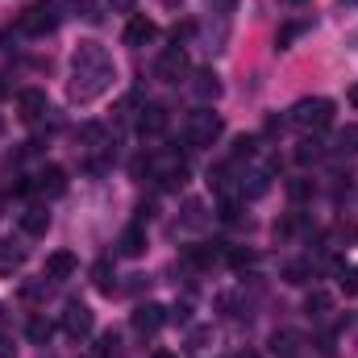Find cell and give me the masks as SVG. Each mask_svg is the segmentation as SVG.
Instances as JSON below:
<instances>
[{"instance_id": "6da1fadb", "label": "cell", "mask_w": 358, "mask_h": 358, "mask_svg": "<svg viewBox=\"0 0 358 358\" xmlns=\"http://www.w3.org/2000/svg\"><path fill=\"white\" fill-rule=\"evenodd\" d=\"M113 76L117 71H113L108 50L100 42H80V50L71 59V100L88 104L96 96H104V92L113 88Z\"/></svg>"}, {"instance_id": "7a4b0ae2", "label": "cell", "mask_w": 358, "mask_h": 358, "mask_svg": "<svg viewBox=\"0 0 358 358\" xmlns=\"http://www.w3.org/2000/svg\"><path fill=\"white\" fill-rule=\"evenodd\" d=\"M59 21H63V8H59L55 0H38V4H29V8L17 17V29L29 34V38H46V34L59 29Z\"/></svg>"}, {"instance_id": "3957f363", "label": "cell", "mask_w": 358, "mask_h": 358, "mask_svg": "<svg viewBox=\"0 0 358 358\" xmlns=\"http://www.w3.org/2000/svg\"><path fill=\"white\" fill-rule=\"evenodd\" d=\"M221 129H225V121L213 113V108H196L192 117H187V125H183V142L187 146H213L217 138H221Z\"/></svg>"}, {"instance_id": "277c9868", "label": "cell", "mask_w": 358, "mask_h": 358, "mask_svg": "<svg viewBox=\"0 0 358 358\" xmlns=\"http://www.w3.org/2000/svg\"><path fill=\"white\" fill-rule=\"evenodd\" d=\"M329 121H334V100H325V96H308V100H300V104L292 108V125H300V129H308V134L325 129Z\"/></svg>"}, {"instance_id": "5b68a950", "label": "cell", "mask_w": 358, "mask_h": 358, "mask_svg": "<svg viewBox=\"0 0 358 358\" xmlns=\"http://www.w3.org/2000/svg\"><path fill=\"white\" fill-rule=\"evenodd\" d=\"M155 76H159L163 84H179V80L187 76V55H183V46H167V50L159 55Z\"/></svg>"}, {"instance_id": "8992f818", "label": "cell", "mask_w": 358, "mask_h": 358, "mask_svg": "<svg viewBox=\"0 0 358 358\" xmlns=\"http://www.w3.org/2000/svg\"><path fill=\"white\" fill-rule=\"evenodd\" d=\"M92 329H96V313H92L88 304H67V313H63V334H67V338H88Z\"/></svg>"}, {"instance_id": "52a82bcc", "label": "cell", "mask_w": 358, "mask_h": 358, "mask_svg": "<svg viewBox=\"0 0 358 358\" xmlns=\"http://www.w3.org/2000/svg\"><path fill=\"white\" fill-rule=\"evenodd\" d=\"M167 125H171V113H167L163 104H146V108L138 113V134H142V138H163Z\"/></svg>"}, {"instance_id": "ba28073f", "label": "cell", "mask_w": 358, "mask_h": 358, "mask_svg": "<svg viewBox=\"0 0 358 358\" xmlns=\"http://www.w3.org/2000/svg\"><path fill=\"white\" fill-rule=\"evenodd\" d=\"M17 113H21V121H42L46 113H50V100H46V92L42 88H25L21 96H17Z\"/></svg>"}, {"instance_id": "9c48e42d", "label": "cell", "mask_w": 358, "mask_h": 358, "mask_svg": "<svg viewBox=\"0 0 358 358\" xmlns=\"http://www.w3.org/2000/svg\"><path fill=\"white\" fill-rule=\"evenodd\" d=\"M129 321H134V329H138V334H159V329H163V321H167V308H163V304H138Z\"/></svg>"}, {"instance_id": "30bf717a", "label": "cell", "mask_w": 358, "mask_h": 358, "mask_svg": "<svg viewBox=\"0 0 358 358\" xmlns=\"http://www.w3.org/2000/svg\"><path fill=\"white\" fill-rule=\"evenodd\" d=\"M34 192H42V196H63L67 192V171L63 167H42L38 176H34Z\"/></svg>"}, {"instance_id": "8fae6325", "label": "cell", "mask_w": 358, "mask_h": 358, "mask_svg": "<svg viewBox=\"0 0 358 358\" xmlns=\"http://www.w3.org/2000/svg\"><path fill=\"white\" fill-rule=\"evenodd\" d=\"M80 271V259L71 255V250H55L50 259H46V279H55V283H63V279H71Z\"/></svg>"}, {"instance_id": "7c38bea8", "label": "cell", "mask_w": 358, "mask_h": 358, "mask_svg": "<svg viewBox=\"0 0 358 358\" xmlns=\"http://www.w3.org/2000/svg\"><path fill=\"white\" fill-rule=\"evenodd\" d=\"M117 255H121V259H142V255H146V229H142V225H129V229L117 238Z\"/></svg>"}, {"instance_id": "4fadbf2b", "label": "cell", "mask_w": 358, "mask_h": 358, "mask_svg": "<svg viewBox=\"0 0 358 358\" xmlns=\"http://www.w3.org/2000/svg\"><path fill=\"white\" fill-rule=\"evenodd\" d=\"M155 34H159V25H155L150 17H129V25H125V46H146Z\"/></svg>"}, {"instance_id": "5bb4252c", "label": "cell", "mask_w": 358, "mask_h": 358, "mask_svg": "<svg viewBox=\"0 0 358 358\" xmlns=\"http://www.w3.org/2000/svg\"><path fill=\"white\" fill-rule=\"evenodd\" d=\"M46 229H50V213H46V208L34 204V208L21 213V234H25V238H46Z\"/></svg>"}, {"instance_id": "9a60e30c", "label": "cell", "mask_w": 358, "mask_h": 358, "mask_svg": "<svg viewBox=\"0 0 358 358\" xmlns=\"http://www.w3.org/2000/svg\"><path fill=\"white\" fill-rule=\"evenodd\" d=\"M192 92H196L200 100H217V96H221V80H217V71H196V76H192Z\"/></svg>"}, {"instance_id": "2e32d148", "label": "cell", "mask_w": 358, "mask_h": 358, "mask_svg": "<svg viewBox=\"0 0 358 358\" xmlns=\"http://www.w3.org/2000/svg\"><path fill=\"white\" fill-rule=\"evenodd\" d=\"M21 263H25V246H17V242H0V275L21 271Z\"/></svg>"}, {"instance_id": "e0dca14e", "label": "cell", "mask_w": 358, "mask_h": 358, "mask_svg": "<svg viewBox=\"0 0 358 358\" xmlns=\"http://www.w3.org/2000/svg\"><path fill=\"white\" fill-rule=\"evenodd\" d=\"M329 308H334V296H329V292L313 287V292L304 296V313H308V317H317V321H321V317H329Z\"/></svg>"}, {"instance_id": "ac0fdd59", "label": "cell", "mask_w": 358, "mask_h": 358, "mask_svg": "<svg viewBox=\"0 0 358 358\" xmlns=\"http://www.w3.org/2000/svg\"><path fill=\"white\" fill-rule=\"evenodd\" d=\"M25 338H29L34 346H46V342L55 338V325H50L46 317H29V325H25Z\"/></svg>"}, {"instance_id": "d6986e66", "label": "cell", "mask_w": 358, "mask_h": 358, "mask_svg": "<svg viewBox=\"0 0 358 358\" xmlns=\"http://www.w3.org/2000/svg\"><path fill=\"white\" fill-rule=\"evenodd\" d=\"M321 155H325V146H321L317 138H304V142L296 146V163H300V167H313V163H321Z\"/></svg>"}, {"instance_id": "ffe728a7", "label": "cell", "mask_w": 358, "mask_h": 358, "mask_svg": "<svg viewBox=\"0 0 358 358\" xmlns=\"http://www.w3.org/2000/svg\"><path fill=\"white\" fill-rule=\"evenodd\" d=\"M308 279H313V263H308V259H296V263L283 267V283H292V287H300V283H308Z\"/></svg>"}, {"instance_id": "44dd1931", "label": "cell", "mask_w": 358, "mask_h": 358, "mask_svg": "<svg viewBox=\"0 0 358 358\" xmlns=\"http://www.w3.org/2000/svg\"><path fill=\"white\" fill-rule=\"evenodd\" d=\"M296 342H300V338H296L292 329H279V334L271 338V350H275V358H296Z\"/></svg>"}, {"instance_id": "7402d4cb", "label": "cell", "mask_w": 358, "mask_h": 358, "mask_svg": "<svg viewBox=\"0 0 358 358\" xmlns=\"http://www.w3.org/2000/svg\"><path fill=\"white\" fill-rule=\"evenodd\" d=\"M113 279H117V275H113V263H108V259H100V263L92 267V283H96V292L108 296V292H113Z\"/></svg>"}, {"instance_id": "603a6c76", "label": "cell", "mask_w": 358, "mask_h": 358, "mask_svg": "<svg viewBox=\"0 0 358 358\" xmlns=\"http://www.w3.org/2000/svg\"><path fill=\"white\" fill-rule=\"evenodd\" d=\"M300 34H304V21H287V25H279V34H275V46H279V50H287V46H292Z\"/></svg>"}, {"instance_id": "cb8c5ba5", "label": "cell", "mask_w": 358, "mask_h": 358, "mask_svg": "<svg viewBox=\"0 0 358 358\" xmlns=\"http://www.w3.org/2000/svg\"><path fill=\"white\" fill-rule=\"evenodd\" d=\"M313 187H317V183H313L308 176H300V179H287V196H292L296 204H300V200H308V196H313Z\"/></svg>"}, {"instance_id": "d4e9b609", "label": "cell", "mask_w": 358, "mask_h": 358, "mask_svg": "<svg viewBox=\"0 0 358 358\" xmlns=\"http://www.w3.org/2000/svg\"><path fill=\"white\" fill-rule=\"evenodd\" d=\"M338 283H342L346 296H358V267H342V279Z\"/></svg>"}, {"instance_id": "484cf974", "label": "cell", "mask_w": 358, "mask_h": 358, "mask_svg": "<svg viewBox=\"0 0 358 358\" xmlns=\"http://www.w3.org/2000/svg\"><path fill=\"white\" fill-rule=\"evenodd\" d=\"M338 146H342V150H358V125H346V129L338 134Z\"/></svg>"}, {"instance_id": "4316f807", "label": "cell", "mask_w": 358, "mask_h": 358, "mask_svg": "<svg viewBox=\"0 0 358 358\" xmlns=\"http://www.w3.org/2000/svg\"><path fill=\"white\" fill-rule=\"evenodd\" d=\"M255 146H259L255 138H238V142H234V159H250V155H255Z\"/></svg>"}, {"instance_id": "83f0119b", "label": "cell", "mask_w": 358, "mask_h": 358, "mask_svg": "<svg viewBox=\"0 0 358 358\" xmlns=\"http://www.w3.org/2000/svg\"><path fill=\"white\" fill-rule=\"evenodd\" d=\"M217 217H221V221H238V200H234V196H225V200H221V208H217Z\"/></svg>"}, {"instance_id": "f1b7e54d", "label": "cell", "mask_w": 358, "mask_h": 358, "mask_svg": "<svg viewBox=\"0 0 358 358\" xmlns=\"http://www.w3.org/2000/svg\"><path fill=\"white\" fill-rule=\"evenodd\" d=\"M71 8H80V17H84V21H100V13H96V4H92V0H71Z\"/></svg>"}, {"instance_id": "f546056e", "label": "cell", "mask_w": 358, "mask_h": 358, "mask_svg": "<svg viewBox=\"0 0 358 358\" xmlns=\"http://www.w3.org/2000/svg\"><path fill=\"white\" fill-rule=\"evenodd\" d=\"M96 355L113 358V355H117V338H113V334H104V338H100V346H96Z\"/></svg>"}, {"instance_id": "4dcf8cb0", "label": "cell", "mask_w": 358, "mask_h": 358, "mask_svg": "<svg viewBox=\"0 0 358 358\" xmlns=\"http://www.w3.org/2000/svg\"><path fill=\"white\" fill-rule=\"evenodd\" d=\"M229 263L234 267H246V263H255V255L250 250H229Z\"/></svg>"}, {"instance_id": "1f68e13d", "label": "cell", "mask_w": 358, "mask_h": 358, "mask_svg": "<svg viewBox=\"0 0 358 358\" xmlns=\"http://www.w3.org/2000/svg\"><path fill=\"white\" fill-rule=\"evenodd\" d=\"M187 313H192L187 304H176V313H171V321H176V325H187Z\"/></svg>"}, {"instance_id": "d6a6232c", "label": "cell", "mask_w": 358, "mask_h": 358, "mask_svg": "<svg viewBox=\"0 0 358 358\" xmlns=\"http://www.w3.org/2000/svg\"><path fill=\"white\" fill-rule=\"evenodd\" d=\"M108 4H113L117 13H134V4H138V0H108Z\"/></svg>"}, {"instance_id": "836d02e7", "label": "cell", "mask_w": 358, "mask_h": 358, "mask_svg": "<svg viewBox=\"0 0 358 358\" xmlns=\"http://www.w3.org/2000/svg\"><path fill=\"white\" fill-rule=\"evenodd\" d=\"M17 355V350H13V342H8V338H0V358H13Z\"/></svg>"}, {"instance_id": "e575fe53", "label": "cell", "mask_w": 358, "mask_h": 358, "mask_svg": "<svg viewBox=\"0 0 358 358\" xmlns=\"http://www.w3.org/2000/svg\"><path fill=\"white\" fill-rule=\"evenodd\" d=\"M346 100H350V104L358 108V84H350V92H346Z\"/></svg>"}, {"instance_id": "d590c367", "label": "cell", "mask_w": 358, "mask_h": 358, "mask_svg": "<svg viewBox=\"0 0 358 358\" xmlns=\"http://www.w3.org/2000/svg\"><path fill=\"white\" fill-rule=\"evenodd\" d=\"M150 358H179V355H171V350H155Z\"/></svg>"}, {"instance_id": "8d00e7d4", "label": "cell", "mask_w": 358, "mask_h": 358, "mask_svg": "<svg viewBox=\"0 0 358 358\" xmlns=\"http://www.w3.org/2000/svg\"><path fill=\"white\" fill-rule=\"evenodd\" d=\"M234 358H259V355H255V350H238Z\"/></svg>"}, {"instance_id": "74e56055", "label": "cell", "mask_w": 358, "mask_h": 358, "mask_svg": "<svg viewBox=\"0 0 358 358\" xmlns=\"http://www.w3.org/2000/svg\"><path fill=\"white\" fill-rule=\"evenodd\" d=\"M283 4H304V0H283Z\"/></svg>"}, {"instance_id": "f35d334b", "label": "cell", "mask_w": 358, "mask_h": 358, "mask_svg": "<svg viewBox=\"0 0 358 358\" xmlns=\"http://www.w3.org/2000/svg\"><path fill=\"white\" fill-rule=\"evenodd\" d=\"M163 4H171V8H176V4H179V0H163Z\"/></svg>"}, {"instance_id": "ab89813d", "label": "cell", "mask_w": 358, "mask_h": 358, "mask_svg": "<svg viewBox=\"0 0 358 358\" xmlns=\"http://www.w3.org/2000/svg\"><path fill=\"white\" fill-rule=\"evenodd\" d=\"M0 317H4V308H0Z\"/></svg>"}]
</instances>
